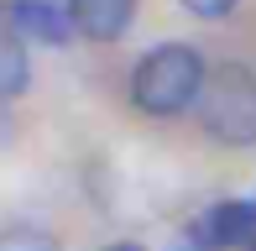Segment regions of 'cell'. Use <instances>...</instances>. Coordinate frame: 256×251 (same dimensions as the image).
I'll return each instance as SVG.
<instances>
[{
    "label": "cell",
    "instance_id": "6da1fadb",
    "mask_svg": "<svg viewBox=\"0 0 256 251\" xmlns=\"http://www.w3.org/2000/svg\"><path fill=\"white\" fill-rule=\"evenodd\" d=\"M209 68L188 42H162L152 48L131 74V100L142 116H183L188 105L204 100Z\"/></svg>",
    "mask_w": 256,
    "mask_h": 251
},
{
    "label": "cell",
    "instance_id": "7a4b0ae2",
    "mask_svg": "<svg viewBox=\"0 0 256 251\" xmlns=\"http://www.w3.org/2000/svg\"><path fill=\"white\" fill-rule=\"evenodd\" d=\"M199 120L225 146H256V68H246V63L209 68Z\"/></svg>",
    "mask_w": 256,
    "mask_h": 251
},
{
    "label": "cell",
    "instance_id": "3957f363",
    "mask_svg": "<svg viewBox=\"0 0 256 251\" xmlns=\"http://www.w3.org/2000/svg\"><path fill=\"white\" fill-rule=\"evenodd\" d=\"M0 26L16 42H48V48H63L74 37L68 6H52V0H0Z\"/></svg>",
    "mask_w": 256,
    "mask_h": 251
},
{
    "label": "cell",
    "instance_id": "277c9868",
    "mask_svg": "<svg viewBox=\"0 0 256 251\" xmlns=\"http://www.w3.org/2000/svg\"><path fill=\"white\" fill-rule=\"evenodd\" d=\"M194 241L199 246H246V241H256V204H246V199L209 204L194 220Z\"/></svg>",
    "mask_w": 256,
    "mask_h": 251
},
{
    "label": "cell",
    "instance_id": "5b68a950",
    "mask_svg": "<svg viewBox=\"0 0 256 251\" xmlns=\"http://www.w3.org/2000/svg\"><path fill=\"white\" fill-rule=\"evenodd\" d=\"M136 16V0H68V21L89 42H115Z\"/></svg>",
    "mask_w": 256,
    "mask_h": 251
},
{
    "label": "cell",
    "instance_id": "8992f818",
    "mask_svg": "<svg viewBox=\"0 0 256 251\" xmlns=\"http://www.w3.org/2000/svg\"><path fill=\"white\" fill-rule=\"evenodd\" d=\"M32 89V58L16 37L0 32V100H21Z\"/></svg>",
    "mask_w": 256,
    "mask_h": 251
},
{
    "label": "cell",
    "instance_id": "52a82bcc",
    "mask_svg": "<svg viewBox=\"0 0 256 251\" xmlns=\"http://www.w3.org/2000/svg\"><path fill=\"white\" fill-rule=\"evenodd\" d=\"M0 251H58V241L37 225H10V230H0Z\"/></svg>",
    "mask_w": 256,
    "mask_h": 251
},
{
    "label": "cell",
    "instance_id": "ba28073f",
    "mask_svg": "<svg viewBox=\"0 0 256 251\" xmlns=\"http://www.w3.org/2000/svg\"><path fill=\"white\" fill-rule=\"evenodd\" d=\"M178 6L188 10V16H199V21H225L240 0H178Z\"/></svg>",
    "mask_w": 256,
    "mask_h": 251
},
{
    "label": "cell",
    "instance_id": "9c48e42d",
    "mask_svg": "<svg viewBox=\"0 0 256 251\" xmlns=\"http://www.w3.org/2000/svg\"><path fill=\"white\" fill-rule=\"evenodd\" d=\"M104 251H146V246H136V241H115V246H104Z\"/></svg>",
    "mask_w": 256,
    "mask_h": 251
}]
</instances>
